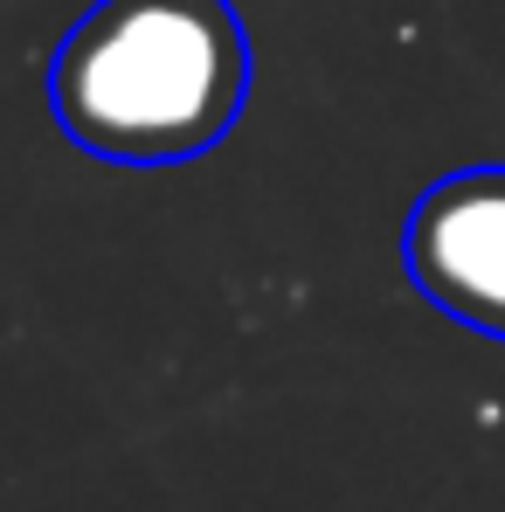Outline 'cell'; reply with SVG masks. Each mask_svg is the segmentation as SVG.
I'll list each match as a JSON object with an SVG mask.
<instances>
[{"label":"cell","instance_id":"2","mask_svg":"<svg viewBox=\"0 0 505 512\" xmlns=\"http://www.w3.org/2000/svg\"><path fill=\"white\" fill-rule=\"evenodd\" d=\"M402 256L429 305L505 340V167H464L436 180L409 208Z\"/></svg>","mask_w":505,"mask_h":512},{"label":"cell","instance_id":"1","mask_svg":"<svg viewBox=\"0 0 505 512\" xmlns=\"http://www.w3.org/2000/svg\"><path fill=\"white\" fill-rule=\"evenodd\" d=\"M250 90V42L229 0H97L49 63L56 125L125 167L208 153Z\"/></svg>","mask_w":505,"mask_h":512}]
</instances>
